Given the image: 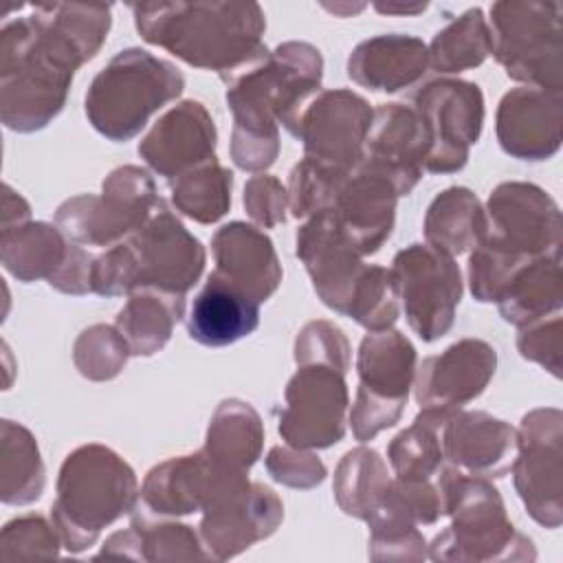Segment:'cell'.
I'll return each mask as SVG.
<instances>
[{"label":"cell","instance_id":"obj_37","mask_svg":"<svg viewBox=\"0 0 563 563\" xmlns=\"http://www.w3.org/2000/svg\"><path fill=\"white\" fill-rule=\"evenodd\" d=\"M347 317L372 330H387L398 319V292L391 271L383 266H367L358 282Z\"/></svg>","mask_w":563,"mask_h":563},{"label":"cell","instance_id":"obj_12","mask_svg":"<svg viewBox=\"0 0 563 563\" xmlns=\"http://www.w3.org/2000/svg\"><path fill=\"white\" fill-rule=\"evenodd\" d=\"M343 372L323 365H299L286 385L279 435L295 449H325L345 433L347 389Z\"/></svg>","mask_w":563,"mask_h":563},{"label":"cell","instance_id":"obj_6","mask_svg":"<svg viewBox=\"0 0 563 563\" xmlns=\"http://www.w3.org/2000/svg\"><path fill=\"white\" fill-rule=\"evenodd\" d=\"M161 205L147 172L125 165L108 176L101 196L66 200L55 220L75 244L110 249L134 235Z\"/></svg>","mask_w":563,"mask_h":563},{"label":"cell","instance_id":"obj_26","mask_svg":"<svg viewBox=\"0 0 563 563\" xmlns=\"http://www.w3.org/2000/svg\"><path fill=\"white\" fill-rule=\"evenodd\" d=\"M427 64L429 53L422 40L411 35H378L354 48L347 59V75L369 90L396 92L413 84Z\"/></svg>","mask_w":563,"mask_h":563},{"label":"cell","instance_id":"obj_34","mask_svg":"<svg viewBox=\"0 0 563 563\" xmlns=\"http://www.w3.org/2000/svg\"><path fill=\"white\" fill-rule=\"evenodd\" d=\"M387 486V468L376 451L354 449L343 455L334 477V493L343 512L367 521Z\"/></svg>","mask_w":563,"mask_h":563},{"label":"cell","instance_id":"obj_3","mask_svg":"<svg viewBox=\"0 0 563 563\" xmlns=\"http://www.w3.org/2000/svg\"><path fill=\"white\" fill-rule=\"evenodd\" d=\"M134 471L110 449L88 444L73 451L59 471L53 528L70 552L90 548L99 532L134 506Z\"/></svg>","mask_w":563,"mask_h":563},{"label":"cell","instance_id":"obj_24","mask_svg":"<svg viewBox=\"0 0 563 563\" xmlns=\"http://www.w3.org/2000/svg\"><path fill=\"white\" fill-rule=\"evenodd\" d=\"M216 273L242 288L255 301H266L282 279L273 242L251 224L231 222L211 242Z\"/></svg>","mask_w":563,"mask_h":563},{"label":"cell","instance_id":"obj_16","mask_svg":"<svg viewBox=\"0 0 563 563\" xmlns=\"http://www.w3.org/2000/svg\"><path fill=\"white\" fill-rule=\"evenodd\" d=\"M297 257L306 264L321 301L347 314L354 290L367 266L328 211L312 216L297 231Z\"/></svg>","mask_w":563,"mask_h":563},{"label":"cell","instance_id":"obj_35","mask_svg":"<svg viewBox=\"0 0 563 563\" xmlns=\"http://www.w3.org/2000/svg\"><path fill=\"white\" fill-rule=\"evenodd\" d=\"M429 53V64L438 73H460L479 66L490 53V31L482 9H471L440 31Z\"/></svg>","mask_w":563,"mask_h":563},{"label":"cell","instance_id":"obj_36","mask_svg":"<svg viewBox=\"0 0 563 563\" xmlns=\"http://www.w3.org/2000/svg\"><path fill=\"white\" fill-rule=\"evenodd\" d=\"M233 174L220 167L216 161L200 165L172 185L174 205L200 224L220 220L231 205Z\"/></svg>","mask_w":563,"mask_h":563},{"label":"cell","instance_id":"obj_21","mask_svg":"<svg viewBox=\"0 0 563 563\" xmlns=\"http://www.w3.org/2000/svg\"><path fill=\"white\" fill-rule=\"evenodd\" d=\"M497 136L504 152L541 161L561 143V92L545 88H517L508 92L497 112Z\"/></svg>","mask_w":563,"mask_h":563},{"label":"cell","instance_id":"obj_30","mask_svg":"<svg viewBox=\"0 0 563 563\" xmlns=\"http://www.w3.org/2000/svg\"><path fill=\"white\" fill-rule=\"evenodd\" d=\"M424 235L429 246L451 257L477 246L484 238V211L477 198L464 187L442 191L427 211Z\"/></svg>","mask_w":563,"mask_h":563},{"label":"cell","instance_id":"obj_29","mask_svg":"<svg viewBox=\"0 0 563 563\" xmlns=\"http://www.w3.org/2000/svg\"><path fill=\"white\" fill-rule=\"evenodd\" d=\"M66 235L46 222H29L2 229L0 251L4 268L22 282L46 277L51 279L68 257L70 242Z\"/></svg>","mask_w":563,"mask_h":563},{"label":"cell","instance_id":"obj_13","mask_svg":"<svg viewBox=\"0 0 563 563\" xmlns=\"http://www.w3.org/2000/svg\"><path fill=\"white\" fill-rule=\"evenodd\" d=\"M374 110L350 90L317 92L301 110L292 136L303 141L306 158L339 172H352L363 158Z\"/></svg>","mask_w":563,"mask_h":563},{"label":"cell","instance_id":"obj_27","mask_svg":"<svg viewBox=\"0 0 563 563\" xmlns=\"http://www.w3.org/2000/svg\"><path fill=\"white\" fill-rule=\"evenodd\" d=\"M185 312V297L161 292L154 288L134 290L117 314V330L125 339L130 354L150 356L158 352L174 323Z\"/></svg>","mask_w":563,"mask_h":563},{"label":"cell","instance_id":"obj_17","mask_svg":"<svg viewBox=\"0 0 563 563\" xmlns=\"http://www.w3.org/2000/svg\"><path fill=\"white\" fill-rule=\"evenodd\" d=\"M361 163L383 174L398 196L409 194L424 172L429 134L413 108L385 103L374 110Z\"/></svg>","mask_w":563,"mask_h":563},{"label":"cell","instance_id":"obj_4","mask_svg":"<svg viewBox=\"0 0 563 563\" xmlns=\"http://www.w3.org/2000/svg\"><path fill=\"white\" fill-rule=\"evenodd\" d=\"M183 88L185 79L174 64L141 48H128L92 79L86 92V114L103 136L128 141Z\"/></svg>","mask_w":563,"mask_h":563},{"label":"cell","instance_id":"obj_28","mask_svg":"<svg viewBox=\"0 0 563 563\" xmlns=\"http://www.w3.org/2000/svg\"><path fill=\"white\" fill-rule=\"evenodd\" d=\"M499 312L506 321L515 325H528L550 310L561 308V275H559V253L541 255L526 266H521L506 288L501 290Z\"/></svg>","mask_w":563,"mask_h":563},{"label":"cell","instance_id":"obj_23","mask_svg":"<svg viewBox=\"0 0 563 563\" xmlns=\"http://www.w3.org/2000/svg\"><path fill=\"white\" fill-rule=\"evenodd\" d=\"M282 501L277 495L251 482V486L224 506L205 512L200 534L211 559H229L253 541L268 537L282 521Z\"/></svg>","mask_w":563,"mask_h":563},{"label":"cell","instance_id":"obj_9","mask_svg":"<svg viewBox=\"0 0 563 563\" xmlns=\"http://www.w3.org/2000/svg\"><path fill=\"white\" fill-rule=\"evenodd\" d=\"M391 277L413 332L422 341L446 334L462 297V277L453 257L429 244H411L394 257Z\"/></svg>","mask_w":563,"mask_h":563},{"label":"cell","instance_id":"obj_1","mask_svg":"<svg viewBox=\"0 0 563 563\" xmlns=\"http://www.w3.org/2000/svg\"><path fill=\"white\" fill-rule=\"evenodd\" d=\"M0 37L2 123L33 132L62 110L75 70L92 59L110 29L106 4H35Z\"/></svg>","mask_w":563,"mask_h":563},{"label":"cell","instance_id":"obj_20","mask_svg":"<svg viewBox=\"0 0 563 563\" xmlns=\"http://www.w3.org/2000/svg\"><path fill=\"white\" fill-rule=\"evenodd\" d=\"M396 198L394 185L383 174L358 163L341 183L328 213L356 251L367 255L389 238Z\"/></svg>","mask_w":563,"mask_h":563},{"label":"cell","instance_id":"obj_22","mask_svg":"<svg viewBox=\"0 0 563 563\" xmlns=\"http://www.w3.org/2000/svg\"><path fill=\"white\" fill-rule=\"evenodd\" d=\"M515 431L484 411H449L442 422V453L453 468L475 477H499L510 466Z\"/></svg>","mask_w":563,"mask_h":563},{"label":"cell","instance_id":"obj_7","mask_svg":"<svg viewBox=\"0 0 563 563\" xmlns=\"http://www.w3.org/2000/svg\"><path fill=\"white\" fill-rule=\"evenodd\" d=\"M440 473L444 510L453 517V523L433 539L431 559H499L495 550L512 545L510 539L517 532L506 519L497 488L484 477H468L455 468H442Z\"/></svg>","mask_w":563,"mask_h":563},{"label":"cell","instance_id":"obj_41","mask_svg":"<svg viewBox=\"0 0 563 563\" xmlns=\"http://www.w3.org/2000/svg\"><path fill=\"white\" fill-rule=\"evenodd\" d=\"M266 468L277 482L295 488H310L319 484L325 475V466L317 455L303 453V449H295V446L271 449L266 457Z\"/></svg>","mask_w":563,"mask_h":563},{"label":"cell","instance_id":"obj_8","mask_svg":"<svg viewBox=\"0 0 563 563\" xmlns=\"http://www.w3.org/2000/svg\"><path fill=\"white\" fill-rule=\"evenodd\" d=\"M356 369L361 383L352 431L365 442L400 418L416 372V350L398 330H372L361 341Z\"/></svg>","mask_w":563,"mask_h":563},{"label":"cell","instance_id":"obj_15","mask_svg":"<svg viewBox=\"0 0 563 563\" xmlns=\"http://www.w3.org/2000/svg\"><path fill=\"white\" fill-rule=\"evenodd\" d=\"M515 486L530 515L550 528L561 521V413L537 409L521 420Z\"/></svg>","mask_w":563,"mask_h":563},{"label":"cell","instance_id":"obj_40","mask_svg":"<svg viewBox=\"0 0 563 563\" xmlns=\"http://www.w3.org/2000/svg\"><path fill=\"white\" fill-rule=\"evenodd\" d=\"M59 532L42 517H20L4 526L2 530V559L11 556H55Z\"/></svg>","mask_w":563,"mask_h":563},{"label":"cell","instance_id":"obj_10","mask_svg":"<svg viewBox=\"0 0 563 563\" xmlns=\"http://www.w3.org/2000/svg\"><path fill=\"white\" fill-rule=\"evenodd\" d=\"M484 246L517 260H537L559 253L561 213L554 200L534 185L504 183L484 213Z\"/></svg>","mask_w":563,"mask_h":563},{"label":"cell","instance_id":"obj_31","mask_svg":"<svg viewBox=\"0 0 563 563\" xmlns=\"http://www.w3.org/2000/svg\"><path fill=\"white\" fill-rule=\"evenodd\" d=\"M262 435V422L253 407L240 400H224L209 424L205 453L224 466L249 471L260 457Z\"/></svg>","mask_w":563,"mask_h":563},{"label":"cell","instance_id":"obj_33","mask_svg":"<svg viewBox=\"0 0 563 563\" xmlns=\"http://www.w3.org/2000/svg\"><path fill=\"white\" fill-rule=\"evenodd\" d=\"M42 488L44 466L33 435L13 420H2V501L31 504Z\"/></svg>","mask_w":563,"mask_h":563},{"label":"cell","instance_id":"obj_25","mask_svg":"<svg viewBox=\"0 0 563 563\" xmlns=\"http://www.w3.org/2000/svg\"><path fill=\"white\" fill-rule=\"evenodd\" d=\"M260 323V301L216 271L194 297L187 314V332L194 341L222 347L249 336Z\"/></svg>","mask_w":563,"mask_h":563},{"label":"cell","instance_id":"obj_32","mask_svg":"<svg viewBox=\"0 0 563 563\" xmlns=\"http://www.w3.org/2000/svg\"><path fill=\"white\" fill-rule=\"evenodd\" d=\"M449 411L422 409L409 429L389 444V462L398 479H431L442 471V422Z\"/></svg>","mask_w":563,"mask_h":563},{"label":"cell","instance_id":"obj_38","mask_svg":"<svg viewBox=\"0 0 563 563\" xmlns=\"http://www.w3.org/2000/svg\"><path fill=\"white\" fill-rule=\"evenodd\" d=\"M130 347L117 328L92 325L75 343V363L92 380L112 378L125 365Z\"/></svg>","mask_w":563,"mask_h":563},{"label":"cell","instance_id":"obj_19","mask_svg":"<svg viewBox=\"0 0 563 563\" xmlns=\"http://www.w3.org/2000/svg\"><path fill=\"white\" fill-rule=\"evenodd\" d=\"M213 119L198 101H183L165 112L139 143L145 163L165 178H178L216 161Z\"/></svg>","mask_w":563,"mask_h":563},{"label":"cell","instance_id":"obj_5","mask_svg":"<svg viewBox=\"0 0 563 563\" xmlns=\"http://www.w3.org/2000/svg\"><path fill=\"white\" fill-rule=\"evenodd\" d=\"M561 4L497 2L490 7V53L517 81L561 92Z\"/></svg>","mask_w":563,"mask_h":563},{"label":"cell","instance_id":"obj_39","mask_svg":"<svg viewBox=\"0 0 563 563\" xmlns=\"http://www.w3.org/2000/svg\"><path fill=\"white\" fill-rule=\"evenodd\" d=\"M295 361L297 365L323 363L345 374L350 365V345L336 325L312 321L297 336Z\"/></svg>","mask_w":563,"mask_h":563},{"label":"cell","instance_id":"obj_11","mask_svg":"<svg viewBox=\"0 0 563 563\" xmlns=\"http://www.w3.org/2000/svg\"><path fill=\"white\" fill-rule=\"evenodd\" d=\"M418 117L429 134L424 172L446 174L464 167L468 147L477 143L484 121V99L477 84L442 79L416 95Z\"/></svg>","mask_w":563,"mask_h":563},{"label":"cell","instance_id":"obj_14","mask_svg":"<svg viewBox=\"0 0 563 563\" xmlns=\"http://www.w3.org/2000/svg\"><path fill=\"white\" fill-rule=\"evenodd\" d=\"M128 246L136 271L134 290L154 288L185 297L205 266V249L165 205L128 238Z\"/></svg>","mask_w":563,"mask_h":563},{"label":"cell","instance_id":"obj_42","mask_svg":"<svg viewBox=\"0 0 563 563\" xmlns=\"http://www.w3.org/2000/svg\"><path fill=\"white\" fill-rule=\"evenodd\" d=\"M244 207L262 227H275L286 218V191L277 178L255 176L244 187Z\"/></svg>","mask_w":563,"mask_h":563},{"label":"cell","instance_id":"obj_2","mask_svg":"<svg viewBox=\"0 0 563 563\" xmlns=\"http://www.w3.org/2000/svg\"><path fill=\"white\" fill-rule=\"evenodd\" d=\"M141 37L183 62L216 70L224 81L268 57L264 13L255 2L134 4Z\"/></svg>","mask_w":563,"mask_h":563},{"label":"cell","instance_id":"obj_43","mask_svg":"<svg viewBox=\"0 0 563 563\" xmlns=\"http://www.w3.org/2000/svg\"><path fill=\"white\" fill-rule=\"evenodd\" d=\"M380 13H420L427 9V4H411V7H394V4H374Z\"/></svg>","mask_w":563,"mask_h":563},{"label":"cell","instance_id":"obj_18","mask_svg":"<svg viewBox=\"0 0 563 563\" xmlns=\"http://www.w3.org/2000/svg\"><path fill=\"white\" fill-rule=\"evenodd\" d=\"M495 350L479 339H464L440 356L422 361L416 380V400L422 409L453 411L477 398L495 374Z\"/></svg>","mask_w":563,"mask_h":563}]
</instances>
